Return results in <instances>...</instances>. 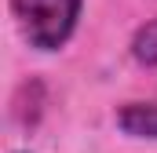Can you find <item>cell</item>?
I'll list each match as a JSON object with an SVG mask.
<instances>
[{"instance_id": "1", "label": "cell", "mask_w": 157, "mask_h": 153, "mask_svg": "<svg viewBox=\"0 0 157 153\" xmlns=\"http://www.w3.org/2000/svg\"><path fill=\"white\" fill-rule=\"evenodd\" d=\"M84 0H11V15L22 26V37L37 51H59L73 37Z\"/></svg>"}, {"instance_id": "3", "label": "cell", "mask_w": 157, "mask_h": 153, "mask_svg": "<svg viewBox=\"0 0 157 153\" xmlns=\"http://www.w3.org/2000/svg\"><path fill=\"white\" fill-rule=\"evenodd\" d=\"M132 58H135L139 66H146V69L157 66V18L146 22V26L132 37Z\"/></svg>"}, {"instance_id": "2", "label": "cell", "mask_w": 157, "mask_h": 153, "mask_svg": "<svg viewBox=\"0 0 157 153\" xmlns=\"http://www.w3.org/2000/svg\"><path fill=\"white\" fill-rule=\"evenodd\" d=\"M117 128L132 139H157V106L154 102H128L117 110Z\"/></svg>"}]
</instances>
